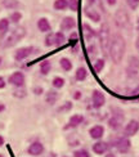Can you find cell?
<instances>
[{
	"label": "cell",
	"mask_w": 139,
	"mask_h": 157,
	"mask_svg": "<svg viewBox=\"0 0 139 157\" xmlns=\"http://www.w3.org/2000/svg\"><path fill=\"white\" fill-rule=\"evenodd\" d=\"M4 108H5L4 104H0V112H2V111H4Z\"/></svg>",
	"instance_id": "ab89813d"
},
{
	"label": "cell",
	"mask_w": 139,
	"mask_h": 157,
	"mask_svg": "<svg viewBox=\"0 0 139 157\" xmlns=\"http://www.w3.org/2000/svg\"><path fill=\"white\" fill-rule=\"evenodd\" d=\"M83 121H84V117H83L81 115H74V116H71L70 122H68V125L66 126V129H67V128H75V126H79Z\"/></svg>",
	"instance_id": "2e32d148"
},
{
	"label": "cell",
	"mask_w": 139,
	"mask_h": 157,
	"mask_svg": "<svg viewBox=\"0 0 139 157\" xmlns=\"http://www.w3.org/2000/svg\"><path fill=\"white\" fill-rule=\"evenodd\" d=\"M116 148H117L118 152L126 153L130 149V140L128 138H120L116 142Z\"/></svg>",
	"instance_id": "8fae6325"
},
{
	"label": "cell",
	"mask_w": 139,
	"mask_h": 157,
	"mask_svg": "<svg viewBox=\"0 0 139 157\" xmlns=\"http://www.w3.org/2000/svg\"><path fill=\"white\" fill-rule=\"evenodd\" d=\"M63 85H64V78H62V77H54L53 78V86L54 88L61 89Z\"/></svg>",
	"instance_id": "83f0119b"
},
{
	"label": "cell",
	"mask_w": 139,
	"mask_h": 157,
	"mask_svg": "<svg viewBox=\"0 0 139 157\" xmlns=\"http://www.w3.org/2000/svg\"><path fill=\"white\" fill-rule=\"evenodd\" d=\"M53 6H54V9H57V10H64L68 8V4H67V0H56Z\"/></svg>",
	"instance_id": "7402d4cb"
},
{
	"label": "cell",
	"mask_w": 139,
	"mask_h": 157,
	"mask_svg": "<svg viewBox=\"0 0 139 157\" xmlns=\"http://www.w3.org/2000/svg\"><path fill=\"white\" fill-rule=\"evenodd\" d=\"M25 35H26V30H25L23 27H17V29H14V30L10 32V35L5 39L4 43H3L2 45H3L4 48L13 47V45H14L16 43H18Z\"/></svg>",
	"instance_id": "3957f363"
},
{
	"label": "cell",
	"mask_w": 139,
	"mask_h": 157,
	"mask_svg": "<svg viewBox=\"0 0 139 157\" xmlns=\"http://www.w3.org/2000/svg\"><path fill=\"white\" fill-rule=\"evenodd\" d=\"M74 155H75V157H90L89 152L85 151V149H79V151H76Z\"/></svg>",
	"instance_id": "1f68e13d"
},
{
	"label": "cell",
	"mask_w": 139,
	"mask_h": 157,
	"mask_svg": "<svg viewBox=\"0 0 139 157\" xmlns=\"http://www.w3.org/2000/svg\"><path fill=\"white\" fill-rule=\"evenodd\" d=\"M139 130V122L137 120H130L129 124L125 128V136H133Z\"/></svg>",
	"instance_id": "9c48e42d"
},
{
	"label": "cell",
	"mask_w": 139,
	"mask_h": 157,
	"mask_svg": "<svg viewBox=\"0 0 139 157\" xmlns=\"http://www.w3.org/2000/svg\"><path fill=\"white\" fill-rule=\"evenodd\" d=\"M103 67H104V61L103 59H98V61H95L94 64H93V70H94L95 72H101V71L103 70Z\"/></svg>",
	"instance_id": "4316f807"
},
{
	"label": "cell",
	"mask_w": 139,
	"mask_h": 157,
	"mask_svg": "<svg viewBox=\"0 0 139 157\" xmlns=\"http://www.w3.org/2000/svg\"><path fill=\"white\" fill-rule=\"evenodd\" d=\"M45 45L46 47H52V45H54V34H49L48 36L45 37Z\"/></svg>",
	"instance_id": "f1b7e54d"
},
{
	"label": "cell",
	"mask_w": 139,
	"mask_h": 157,
	"mask_svg": "<svg viewBox=\"0 0 139 157\" xmlns=\"http://www.w3.org/2000/svg\"><path fill=\"white\" fill-rule=\"evenodd\" d=\"M89 134L93 139H101L104 134V128L102 125H95L89 130Z\"/></svg>",
	"instance_id": "4fadbf2b"
},
{
	"label": "cell",
	"mask_w": 139,
	"mask_h": 157,
	"mask_svg": "<svg viewBox=\"0 0 139 157\" xmlns=\"http://www.w3.org/2000/svg\"><path fill=\"white\" fill-rule=\"evenodd\" d=\"M99 44H101L103 53L106 56H108L111 40H110V27H108L107 23H103L101 30H99Z\"/></svg>",
	"instance_id": "7a4b0ae2"
},
{
	"label": "cell",
	"mask_w": 139,
	"mask_h": 157,
	"mask_svg": "<svg viewBox=\"0 0 139 157\" xmlns=\"http://www.w3.org/2000/svg\"><path fill=\"white\" fill-rule=\"evenodd\" d=\"M108 149V144L106 142H97L93 144V151L97 155H103Z\"/></svg>",
	"instance_id": "9a60e30c"
},
{
	"label": "cell",
	"mask_w": 139,
	"mask_h": 157,
	"mask_svg": "<svg viewBox=\"0 0 139 157\" xmlns=\"http://www.w3.org/2000/svg\"><path fill=\"white\" fill-rule=\"evenodd\" d=\"M125 54V40L121 35H114L110 45V56L115 63H120Z\"/></svg>",
	"instance_id": "6da1fadb"
},
{
	"label": "cell",
	"mask_w": 139,
	"mask_h": 157,
	"mask_svg": "<svg viewBox=\"0 0 139 157\" xmlns=\"http://www.w3.org/2000/svg\"><path fill=\"white\" fill-rule=\"evenodd\" d=\"M27 151L32 156H39V155H41L44 152V146L41 144L40 142H35V143H32V144L29 147Z\"/></svg>",
	"instance_id": "7c38bea8"
},
{
	"label": "cell",
	"mask_w": 139,
	"mask_h": 157,
	"mask_svg": "<svg viewBox=\"0 0 139 157\" xmlns=\"http://www.w3.org/2000/svg\"><path fill=\"white\" fill-rule=\"evenodd\" d=\"M9 29V21L6 18L0 19V36H3L6 34V31Z\"/></svg>",
	"instance_id": "44dd1931"
},
{
	"label": "cell",
	"mask_w": 139,
	"mask_h": 157,
	"mask_svg": "<svg viewBox=\"0 0 139 157\" xmlns=\"http://www.w3.org/2000/svg\"><path fill=\"white\" fill-rule=\"evenodd\" d=\"M76 26V21L72 17H66L61 23V30L62 31H70Z\"/></svg>",
	"instance_id": "5bb4252c"
},
{
	"label": "cell",
	"mask_w": 139,
	"mask_h": 157,
	"mask_svg": "<svg viewBox=\"0 0 139 157\" xmlns=\"http://www.w3.org/2000/svg\"><path fill=\"white\" fill-rule=\"evenodd\" d=\"M138 21H139V19H138Z\"/></svg>",
	"instance_id": "bcb514c9"
},
{
	"label": "cell",
	"mask_w": 139,
	"mask_h": 157,
	"mask_svg": "<svg viewBox=\"0 0 139 157\" xmlns=\"http://www.w3.org/2000/svg\"><path fill=\"white\" fill-rule=\"evenodd\" d=\"M71 37H72V39H75V37H77V34H72V35H71Z\"/></svg>",
	"instance_id": "7bdbcfd3"
},
{
	"label": "cell",
	"mask_w": 139,
	"mask_h": 157,
	"mask_svg": "<svg viewBox=\"0 0 139 157\" xmlns=\"http://www.w3.org/2000/svg\"><path fill=\"white\" fill-rule=\"evenodd\" d=\"M88 76V72H87V68L85 67H79L77 71H76V80L79 81H84L85 78Z\"/></svg>",
	"instance_id": "ffe728a7"
},
{
	"label": "cell",
	"mask_w": 139,
	"mask_h": 157,
	"mask_svg": "<svg viewBox=\"0 0 139 157\" xmlns=\"http://www.w3.org/2000/svg\"><path fill=\"white\" fill-rule=\"evenodd\" d=\"M115 22L117 25V27H120V29H125L129 26V14L124 8L117 9L115 14Z\"/></svg>",
	"instance_id": "277c9868"
},
{
	"label": "cell",
	"mask_w": 139,
	"mask_h": 157,
	"mask_svg": "<svg viewBox=\"0 0 139 157\" xmlns=\"http://www.w3.org/2000/svg\"><path fill=\"white\" fill-rule=\"evenodd\" d=\"M94 2H95V0H88V3H89V5H91V4H94Z\"/></svg>",
	"instance_id": "60d3db41"
},
{
	"label": "cell",
	"mask_w": 139,
	"mask_h": 157,
	"mask_svg": "<svg viewBox=\"0 0 139 157\" xmlns=\"http://www.w3.org/2000/svg\"><path fill=\"white\" fill-rule=\"evenodd\" d=\"M37 29L41 32H49L50 31V23L46 18H40L37 21Z\"/></svg>",
	"instance_id": "e0dca14e"
},
{
	"label": "cell",
	"mask_w": 139,
	"mask_h": 157,
	"mask_svg": "<svg viewBox=\"0 0 139 157\" xmlns=\"http://www.w3.org/2000/svg\"><path fill=\"white\" fill-rule=\"evenodd\" d=\"M71 107H72V104H71L70 102H67V103H66L63 107L59 108V111H67V109H71Z\"/></svg>",
	"instance_id": "836d02e7"
},
{
	"label": "cell",
	"mask_w": 139,
	"mask_h": 157,
	"mask_svg": "<svg viewBox=\"0 0 139 157\" xmlns=\"http://www.w3.org/2000/svg\"><path fill=\"white\" fill-rule=\"evenodd\" d=\"M126 3L130 6V9L135 10L138 8V5H139V0H126Z\"/></svg>",
	"instance_id": "d6a6232c"
},
{
	"label": "cell",
	"mask_w": 139,
	"mask_h": 157,
	"mask_svg": "<svg viewBox=\"0 0 139 157\" xmlns=\"http://www.w3.org/2000/svg\"><path fill=\"white\" fill-rule=\"evenodd\" d=\"M5 86V80L3 77H0V89H3Z\"/></svg>",
	"instance_id": "d590c367"
},
{
	"label": "cell",
	"mask_w": 139,
	"mask_h": 157,
	"mask_svg": "<svg viewBox=\"0 0 139 157\" xmlns=\"http://www.w3.org/2000/svg\"><path fill=\"white\" fill-rule=\"evenodd\" d=\"M57 98H58V94L56 93V91H53V90H50V91H48L46 93V102H48L49 104H54L56 103V101H57Z\"/></svg>",
	"instance_id": "603a6c76"
},
{
	"label": "cell",
	"mask_w": 139,
	"mask_h": 157,
	"mask_svg": "<svg viewBox=\"0 0 139 157\" xmlns=\"http://www.w3.org/2000/svg\"><path fill=\"white\" fill-rule=\"evenodd\" d=\"M59 63H61V67L64 71H71L72 70V62L68 59V58H62Z\"/></svg>",
	"instance_id": "484cf974"
},
{
	"label": "cell",
	"mask_w": 139,
	"mask_h": 157,
	"mask_svg": "<svg viewBox=\"0 0 139 157\" xmlns=\"http://www.w3.org/2000/svg\"><path fill=\"white\" fill-rule=\"evenodd\" d=\"M22 18V14L19 12H14V13H12V16H10V21L12 22H14V23H17L19 19Z\"/></svg>",
	"instance_id": "4dcf8cb0"
},
{
	"label": "cell",
	"mask_w": 139,
	"mask_h": 157,
	"mask_svg": "<svg viewBox=\"0 0 139 157\" xmlns=\"http://www.w3.org/2000/svg\"><path fill=\"white\" fill-rule=\"evenodd\" d=\"M106 157H116V156H115L114 153H108V155H107V156H106Z\"/></svg>",
	"instance_id": "b9f144b4"
},
{
	"label": "cell",
	"mask_w": 139,
	"mask_h": 157,
	"mask_svg": "<svg viewBox=\"0 0 139 157\" xmlns=\"http://www.w3.org/2000/svg\"><path fill=\"white\" fill-rule=\"evenodd\" d=\"M0 157H4V156H3V155H0Z\"/></svg>",
	"instance_id": "f6af8a7d"
},
{
	"label": "cell",
	"mask_w": 139,
	"mask_h": 157,
	"mask_svg": "<svg viewBox=\"0 0 139 157\" xmlns=\"http://www.w3.org/2000/svg\"><path fill=\"white\" fill-rule=\"evenodd\" d=\"M3 144H4V138H3L2 135H0V147H2Z\"/></svg>",
	"instance_id": "74e56055"
},
{
	"label": "cell",
	"mask_w": 139,
	"mask_h": 157,
	"mask_svg": "<svg viewBox=\"0 0 139 157\" xmlns=\"http://www.w3.org/2000/svg\"><path fill=\"white\" fill-rule=\"evenodd\" d=\"M0 63H2V57H0Z\"/></svg>",
	"instance_id": "ee69618b"
},
{
	"label": "cell",
	"mask_w": 139,
	"mask_h": 157,
	"mask_svg": "<svg viewBox=\"0 0 139 157\" xmlns=\"http://www.w3.org/2000/svg\"><path fill=\"white\" fill-rule=\"evenodd\" d=\"M32 53H34V48L32 47H26V48H21V49H18L16 52V54H14V58L17 61H23L26 59L29 56H31Z\"/></svg>",
	"instance_id": "52a82bcc"
},
{
	"label": "cell",
	"mask_w": 139,
	"mask_h": 157,
	"mask_svg": "<svg viewBox=\"0 0 139 157\" xmlns=\"http://www.w3.org/2000/svg\"><path fill=\"white\" fill-rule=\"evenodd\" d=\"M106 102V98L103 95V93H101L99 90H94L93 91V106L95 108H101Z\"/></svg>",
	"instance_id": "30bf717a"
},
{
	"label": "cell",
	"mask_w": 139,
	"mask_h": 157,
	"mask_svg": "<svg viewBox=\"0 0 139 157\" xmlns=\"http://www.w3.org/2000/svg\"><path fill=\"white\" fill-rule=\"evenodd\" d=\"M67 4H68V8L72 10V12H76L77 10V0H67Z\"/></svg>",
	"instance_id": "f546056e"
},
{
	"label": "cell",
	"mask_w": 139,
	"mask_h": 157,
	"mask_svg": "<svg viewBox=\"0 0 139 157\" xmlns=\"http://www.w3.org/2000/svg\"><path fill=\"white\" fill-rule=\"evenodd\" d=\"M74 98H75V99H80V98H81V93H80V91H75Z\"/></svg>",
	"instance_id": "e575fe53"
},
{
	"label": "cell",
	"mask_w": 139,
	"mask_h": 157,
	"mask_svg": "<svg viewBox=\"0 0 139 157\" xmlns=\"http://www.w3.org/2000/svg\"><path fill=\"white\" fill-rule=\"evenodd\" d=\"M66 41V37L63 35V32H56L54 34V45H57V47H61V45H63Z\"/></svg>",
	"instance_id": "d6986e66"
},
{
	"label": "cell",
	"mask_w": 139,
	"mask_h": 157,
	"mask_svg": "<svg viewBox=\"0 0 139 157\" xmlns=\"http://www.w3.org/2000/svg\"><path fill=\"white\" fill-rule=\"evenodd\" d=\"M116 111H117V109H116ZM122 122H124V115L120 112V111H117V112L112 115V117L108 120V125H110L111 129L118 130V129L121 128Z\"/></svg>",
	"instance_id": "8992f818"
},
{
	"label": "cell",
	"mask_w": 139,
	"mask_h": 157,
	"mask_svg": "<svg viewBox=\"0 0 139 157\" xmlns=\"http://www.w3.org/2000/svg\"><path fill=\"white\" fill-rule=\"evenodd\" d=\"M52 68V64L49 61H43L40 63V71H41V74L43 75H46V74H49V71Z\"/></svg>",
	"instance_id": "cb8c5ba5"
},
{
	"label": "cell",
	"mask_w": 139,
	"mask_h": 157,
	"mask_svg": "<svg viewBox=\"0 0 139 157\" xmlns=\"http://www.w3.org/2000/svg\"><path fill=\"white\" fill-rule=\"evenodd\" d=\"M85 13H87V16L91 19V21H94V22H99V21H101V16H99V13L97 12V10H94V9H87V10H85Z\"/></svg>",
	"instance_id": "ac0fdd59"
},
{
	"label": "cell",
	"mask_w": 139,
	"mask_h": 157,
	"mask_svg": "<svg viewBox=\"0 0 139 157\" xmlns=\"http://www.w3.org/2000/svg\"><path fill=\"white\" fill-rule=\"evenodd\" d=\"M135 45H137V49L139 50V37L137 39V43H135Z\"/></svg>",
	"instance_id": "f35d334b"
},
{
	"label": "cell",
	"mask_w": 139,
	"mask_h": 157,
	"mask_svg": "<svg viewBox=\"0 0 139 157\" xmlns=\"http://www.w3.org/2000/svg\"><path fill=\"white\" fill-rule=\"evenodd\" d=\"M9 82L17 88H21L25 84V75L22 72H14L13 75L9 76Z\"/></svg>",
	"instance_id": "ba28073f"
},
{
	"label": "cell",
	"mask_w": 139,
	"mask_h": 157,
	"mask_svg": "<svg viewBox=\"0 0 139 157\" xmlns=\"http://www.w3.org/2000/svg\"><path fill=\"white\" fill-rule=\"evenodd\" d=\"M139 72V59L138 57H130L129 62H128V67H126V74L129 77H134Z\"/></svg>",
	"instance_id": "5b68a950"
},
{
	"label": "cell",
	"mask_w": 139,
	"mask_h": 157,
	"mask_svg": "<svg viewBox=\"0 0 139 157\" xmlns=\"http://www.w3.org/2000/svg\"><path fill=\"white\" fill-rule=\"evenodd\" d=\"M106 2L108 3V5H115L117 3V0H106Z\"/></svg>",
	"instance_id": "8d00e7d4"
},
{
	"label": "cell",
	"mask_w": 139,
	"mask_h": 157,
	"mask_svg": "<svg viewBox=\"0 0 139 157\" xmlns=\"http://www.w3.org/2000/svg\"><path fill=\"white\" fill-rule=\"evenodd\" d=\"M83 30H84V35H85V37H87V39H91L93 36H94V31H93V29L90 27L89 25L84 23L83 25Z\"/></svg>",
	"instance_id": "d4e9b609"
}]
</instances>
